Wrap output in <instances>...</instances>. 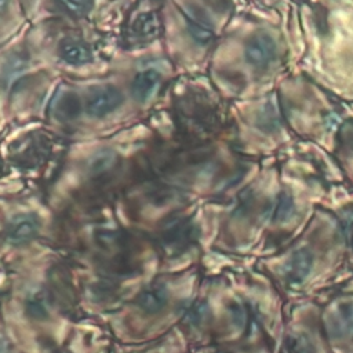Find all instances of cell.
Masks as SVG:
<instances>
[{
    "label": "cell",
    "instance_id": "cell-2",
    "mask_svg": "<svg viewBox=\"0 0 353 353\" xmlns=\"http://www.w3.org/2000/svg\"><path fill=\"white\" fill-rule=\"evenodd\" d=\"M276 57V43L268 33L252 36L245 46V59L258 69L266 68Z\"/></svg>",
    "mask_w": 353,
    "mask_h": 353
},
{
    "label": "cell",
    "instance_id": "cell-15",
    "mask_svg": "<svg viewBox=\"0 0 353 353\" xmlns=\"http://www.w3.org/2000/svg\"><path fill=\"white\" fill-rule=\"evenodd\" d=\"M59 7L74 18L87 15L94 8V0H57Z\"/></svg>",
    "mask_w": 353,
    "mask_h": 353
},
{
    "label": "cell",
    "instance_id": "cell-9",
    "mask_svg": "<svg viewBox=\"0 0 353 353\" xmlns=\"http://www.w3.org/2000/svg\"><path fill=\"white\" fill-rule=\"evenodd\" d=\"M328 325L331 332L341 336L353 330V302H341L336 309L331 313Z\"/></svg>",
    "mask_w": 353,
    "mask_h": 353
},
{
    "label": "cell",
    "instance_id": "cell-13",
    "mask_svg": "<svg viewBox=\"0 0 353 353\" xmlns=\"http://www.w3.org/2000/svg\"><path fill=\"white\" fill-rule=\"evenodd\" d=\"M208 316V307L204 302L201 301H194L190 302L185 309H183V320L189 325H201Z\"/></svg>",
    "mask_w": 353,
    "mask_h": 353
},
{
    "label": "cell",
    "instance_id": "cell-16",
    "mask_svg": "<svg viewBox=\"0 0 353 353\" xmlns=\"http://www.w3.org/2000/svg\"><path fill=\"white\" fill-rule=\"evenodd\" d=\"M288 353H313L310 342L303 335H292L287 342Z\"/></svg>",
    "mask_w": 353,
    "mask_h": 353
},
{
    "label": "cell",
    "instance_id": "cell-12",
    "mask_svg": "<svg viewBox=\"0 0 353 353\" xmlns=\"http://www.w3.org/2000/svg\"><path fill=\"white\" fill-rule=\"evenodd\" d=\"M26 310L34 319L47 317L50 305H48V298H47L46 292L39 290V291H34L33 294H30L26 299Z\"/></svg>",
    "mask_w": 353,
    "mask_h": 353
},
{
    "label": "cell",
    "instance_id": "cell-14",
    "mask_svg": "<svg viewBox=\"0 0 353 353\" xmlns=\"http://www.w3.org/2000/svg\"><path fill=\"white\" fill-rule=\"evenodd\" d=\"M116 161V154L110 149H102L97 152L88 161V168L92 174H99L110 168Z\"/></svg>",
    "mask_w": 353,
    "mask_h": 353
},
{
    "label": "cell",
    "instance_id": "cell-10",
    "mask_svg": "<svg viewBox=\"0 0 353 353\" xmlns=\"http://www.w3.org/2000/svg\"><path fill=\"white\" fill-rule=\"evenodd\" d=\"M132 32L141 40H153L160 32V21L156 12H143L132 23Z\"/></svg>",
    "mask_w": 353,
    "mask_h": 353
},
{
    "label": "cell",
    "instance_id": "cell-8",
    "mask_svg": "<svg viewBox=\"0 0 353 353\" xmlns=\"http://www.w3.org/2000/svg\"><path fill=\"white\" fill-rule=\"evenodd\" d=\"M59 55L61 58L70 65H84L88 63L92 58L90 47L74 37H66L59 43Z\"/></svg>",
    "mask_w": 353,
    "mask_h": 353
},
{
    "label": "cell",
    "instance_id": "cell-7",
    "mask_svg": "<svg viewBox=\"0 0 353 353\" xmlns=\"http://www.w3.org/2000/svg\"><path fill=\"white\" fill-rule=\"evenodd\" d=\"M138 306L146 313H159L168 302V290L163 283H153L138 295Z\"/></svg>",
    "mask_w": 353,
    "mask_h": 353
},
{
    "label": "cell",
    "instance_id": "cell-11",
    "mask_svg": "<svg viewBox=\"0 0 353 353\" xmlns=\"http://www.w3.org/2000/svg\"><path fill=\"white\" fill-rule=\"evenodd\" d=\"M295 212V204L290 194L281 193L277 196L274 203L268 210V218L269 221L274 223H284L292 218Z\"/></svg>",
    "mask_w": 353,
    "mask_h": 353
},
{
    "label": "cell",
    "instance_id": "cell-17",
    "mask_svg": "<svg viewBox=\"0 0 353 353\" xmlns=\"http://www.w3.org/2000/svg\"><path fill=\"white\" fill-rule=\"evenodd\" d=\"M0 3H1V10L4 11V10H6V7H7V3H8V0H0Z\"/></svg>",
    "mask_w": 353,
    "mask_h": 353
},
{
    "label": "cell",
    "instance_id": "cell-4",
    "mask_svg": "<svg viewBox=\"0 0 353 353\" xmlns=\"http://www.w3.org/2000/svg\"><path fill=\"white\" fill-rule=\"evenodd\" d=\"M40 229V221L33 214H19L10 219L6 229V239L10 244L30 241Z\"/></svg>",
    "mask_w": 353,
    "mask_h": 353
},
{
    "label": "cell",
    "instance_id": "cell-18",
    "mask_svg": "<svg viewBox=\"0 0 353 353\" xmlns=\"http://www.w3.org/2000/svg\"><path fill=\"white\" fill-rule=\"evenodd\" d=\"M63 353H66V352H63Z\"/></svg>",
    "mask_w": 353,
    "mask_h": 353
},
{
    "label": "cell",
    "instance_id": "cell-5",
    "mask_svg": "<svg viewBox=\"0 0 353 353\" xmlns=\"http://www.w3.org/2000/svg\"><path fill=\"white\" fill-rule=\"evenodd\" d=\"M312 266L313 255L307 250L301 248L295 251L285 262L284 277L291 284H299L307 277V274L312 270Z\"/></svg>",
    "mask_w": 353,
    "mask_h": 353
},
{
    "label": "cell",
    "instance_id": "cell-3",
    "mask_svg": "<svg viewBox=\"0 0 353 353\" xmlns=\"http://www.w3.org/2000/svg\"><path fill=\"white\" fill-rule=\"evenodd\" d=\"M183 14L192 39L200 46L210 44L214 37V28L208 15L197 6H188Z\"/></svg>",
    "mask_w": 353,
    "mask_h": 353
},
{
    "label": "cell",
    "instance_id": "cell-1",
    "mask_svg": "<svg viewBox=\"0 0 353 353\" xmlns=\"http://www.w3.org/2000/svg\"><path fill=\"white\" fill-rule=\"evenodd\" d=\"M123 103V94L110 85L97 88L87 99L85 110L92 117H105Z\"/></svg>",
    "mask_w": 353,
    "mask_h": 353
},
{
    "label": "cell",
    "instance_id": "cell-6",
    "mask_svg": "<svg viewBox=\"0 0 353 353\" xmlns=\"http://www.w3.org/2000/svg\"><path fill=\"white\" fill-rule=\"evenodd\" d=\"M161 84V76L157 70L154 69H146L139 72L131 84V91L134 98L143 103L148 102L159 90Z\"/></svg>",
    "mask_w": 353,
    "mask_h": 353
}]
</instances>
